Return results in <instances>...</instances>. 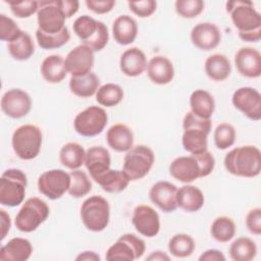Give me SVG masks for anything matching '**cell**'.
Returning a JSON list of instances; mask_svg holds the SVG:
<instances>
[{
  "label": "cell",
  "instance_id": "48",
  "mask_svg": "<svg viewBox=\"0 0 261 261\" xmlns=\"http://www.w3.org/2000/svg\"><path fill=\"white\" fill-rule=\"evenodd\" d=\"M246 226L253 234L259 236L261 233V208L256 207L248 212L246 216Z\"/></svg>",
  "mask_w": 261,
  "mask_h": 261
},
{
  "label": "cell",
  "instance_id": "11",
  "mask_svg": "<svg viewBox=\"0 0 261 261\" xmlns=\"http://www.w3.org/2000/svg\"><path fill=\"white\" fill-rule=\"evenodd\" d=\"M70 175L63 169H51L43 172L38 178L39 192L50 200H57L68 192Z\"/></svg>",
  "mask_w": 261,
  "mask_h": 261
},
{
  "label": "cell",
  "instance_id": "9",
  "mask_svg": "<svg viewBox=\"0 0 261 261\" xmlns=\"http://www.w3.org/2000/svg\"><path fill=\"white\" fill-rule=\"evenodd\" d=\"M108 121L106 111L100 106H90L76 114L73 120L75 132L83 137H95L101 134Z\"/></svg>",
  "mask_w": 261,
  "mask_h": 261
},
{
  "label": "cell",
  "instance_id": "10",
  "mask_svg": "<svg viewBox=\"0 0 261 261\" xmlns=\"http://www.w3.org/2000/svg\"><path fill=\"white\" fill-rule=\"evenodd\" d=\"M146 250L145 242L134 233H124L108 248L106 260L133 261L141 258Z\"/></svg>",
  "mask_w": 261,
  "mask_h": 261
},
{
  "label": "cell",
  "instance_id": "16",
  "mask_svg": "<svg viewBox=\"0 0 261 261\" xmlns=\"http://www.w3.org/2000/svg\"><path fill=\"white\" fill-rule=\"evenodd\" d=\"M64 62L67 73L71 76L85 75L94 66V52L84 44L79 45L68 52Z\"/></svg>",
  "mask_w": 261,
  "mask_h": 261
},
{
  "label": "cell",
  "instance_id": "45",
  "mask_svg": "<svg viewBox=\"0 0 261 261\" xmlns=\"http://www.w3.org/2000/svg\"><path fill=\"white\" fill-rule=\"evenodd\" d=\"M109 40V33L106 24L102 21L99 22V27L96 31V33L92 36L90 40L83 43L84 45L88 46L93 52H98L104 49V47L107 45Z\"/></svg>",
  "mask_w": 261,
  "mask_h": 261
},
{
  "label": "cell",
  "instance_id": "13",
  "mask_svg": "<svg viewBox=\"0 0 261 261\" xmlns=\"http://www.w3.org/2000/svg\"><path fill=\"white\" fill-rule=\"evenodd\" d=\"M233 106L251 120L261 119V95L251 87H242L234 91L231 97Z\"/></svg>",
  "mask_w": 261,
  "mask_h": 261
},
{
  "label": "cell",
  "instance_id": "2",
  "mask_svg": "<svg viewBox=\"0 0 261 261\" xmlns=\"http://www.w3.org/2000/svg\"><path fill=\"white\" fill-rule=\"evenodd\" d=\"M225 169L232 175L255 177L261 171V152L255 146H241L224 157Z\"/></svg>",
  "mask_w": 261,
  "mask_h": 261
},
{
  "label": "cell",
  "instance_id": "19",
  "mask_svg": "<svg viewBox=\"0 0 261 261\" xmlns=\"http://www.w3.org/2000/svg\"><path fill=\"white\" fill-rule=\"evenodd\" d=\"M169 173L173 178L185 184L202 177L199 162L193 154L175 158L169 165Z\"/></svg>",
  "mask_w": 261,
  "mask_h": 261
},
{
  "label": "cell",
  "instance_id": "29",
  "mask_svg": "<svg viewBox=\"0 0 261 261\" xmlns=\"http://www.w3.org/2000/svg\"><path fill=\"white\" fill-rule=\"evenodd\" d=\"M191 112L204 119H209L215 110V101L213 96L202 89L196 90L190 97Z\"/></svg>",
  "mask_w": 261,
  "mask_h": 261
},
{
  "label": "cell",
  "instance_id": "50",
  "mask_svg": "<svg viewBox=\"0 0 261 261\" xmlns=\"http://www.w3.org/2000/svg\"><path fill=\"white\" fill-rule=\"evenodd\" d=\"M85 4L87 7L97 14H105L110 12L115 6L113 0H86Z\"/></svg>",
  "mask_w": 261,
  "mask_h": 261
},
{
  "label": "cell",
  "instance_id": "42",
  "mask_svg": "<svg viewBox=\"0 0 261 261\" xmlns=\"http://www.w3.org/2000/svg\"><path fill=\"white\" fill-rule=\"evenodd\" d=\"M214 144L217 149L225 150L231 147L236 141V129L234 127L226 122L220 123L214 130Z\"/></svg>",
  "mask_w": 261,
  "mask_h": 261
},
{
  "label": "cell",
  "instance_id": "40",
  "mask_svg": "<svg viewBox=\"0 0 261 261\" xmlns=\"http://www.w3.org/2000/svg\"><path fill=\"white\" fill-rule=\"evenodd\" d=\"M70 186L68 194L73 198H82L88 195L92 190V182L87 173L80 169L71 170L70 173Z\"/></svg>",
  "mask_w": 261,
  "mask_h": 261
},
{
  "label": "cell",
  "instance_id": "7",
  "mask_svg": "<svg viewBox=\"0 0 261 261\" xmlns=\"http://www.w3.org/2000/svg\"><path fill=\"white\" fill-rule=\"evenodd\" d=\"M48 204L38 197L29 198L17 212L14 224L19 231L32 232L36 230L49 216Z\"/></svg>",
  "mask_w": 261,
  "mask_h": 261
},
{
  "label": "cell",
  "instance_id": "14",
  "mask_svg": "<svg viewBox=\"0 0 261 261\" xmlns=\"http://www.w3.org/2000/svg\"><path fill=\"white\" fill-rule=\"evenodd\" d=\"M32 108L30 95L20 89H10L1 98V109L11 118H21L29 114Z\"/></svg>",
  "mask_w": 261,
  "mask_h": 261
},
{
  "label": "cell",
  "instance_id": "36",
  "mask_svg": "<svg viewBox=\"0 0 261 261\" xmlns=\"http://www.w3.org/2000/svg\"><path fill=\"white\" fill-rule=\"evenodd\" d=\"M210 233L215 241L227 243L236 234V223L228 216H219L213 220Z\"/></svg>",
  "mask_w": 261,
  "mask_h": 261
},
{
  "label": "cell",
  "instance_id": "44",
  "mask_svg": "<svg viewBox=\"0 0 261 261\" xmlns=\"http://www.w3.org/2000/svg\"><path fill=\"white\" fill-rule=\"evenodd\" d=\"M21 30L17 23L10 17L1 14L0 15V39L5 42H12L21 34Z\"/></svg>",
  "mask_w": 261,
  "mask_h": 261
},
{
  "label": "cell",
  "instance_id": "12",
  "mask_svg": "<svg viewBox=\"0 0 261 261\" xmlns=\"http://www.w3.org/2000/svg\"><path fill=\"white\" fill-rule=\"evenodd\" d=\"M65 15L54 1H39L37 20L39 30L46 34H57L65 28Z\"/></svg>",
  "mask_w": 261,
  "mask_h": 261
},
{
  "label": "cell",
  "instance_id": "31",
  "mask_svg": "<svg viewBox=\"0 0 261 261\" xmlns=\"http://www.w3.org/2000/svg\"><path fill=\"white\" fill-rule=\"evenodd\" d=\"M204 67L207 76L215 82L226 80L231 72V65L228 58L219 53L210 55L206 59Z\"/></svg>",
  "mask_w": 261,
  "mask_h": 261
},
{
  "label": "cell",
  "instance_id": "33",
  "mask_svg": "<svg viewBox=\"0 0 261 261\" xmlns=\"http://www.w3.org/2000/svg\"><path fill=\"white\" fill-rule=\"evenodd\" d=\"M86 151L82 145L74 142L66 143L59 152V160L63 166L74 170L85 164Z\"/></svg>",
  "mask_w": 261,
  "mask_h": 261
},
{
  "label": "cell",
  "instance_id": "46",
  "mask_svg": "<svg viewBox=\"0 0 261 261\" xmlns=\"http://www.w3.org/2000/svg\"><path fill=\"white\" fill-rule=\"evenodd\" d=\"M11 12L18 18H27L39 10V1L25 0L20 2H8Z\"/></svg>",
  "mask_w": 261,
  "mask_h": 261
},
{
  "label": "cell",
  "instance_id": "32",
  "mask_svg": "<svg viewBox=\"0 0 261 261\" xmlns=\"http://www.w3.org/2000/svg\"><path fill=\"white\" fill-rule=\"evenodd\" d=\"M100 80L94 72L81 76H71L69 80L70 92L81 98H89L97 93L100 88Z\"/></svg>",
  "mask_w": 261,
  "mask_h": 261
},
{
  "label": "cell",
  "instance_id": "39",
  "mask_svg": "<svg viewBox=\"0 0 261 261\" xmlns=\"http://www.w3.org/2000/svg\"><path fill=\"white\" fill-rule=\"evenodd\" d=\"M36 39L38 45L42 49L51 50L60 48L65 45L70 39V34L66 27L57 34H46L38 29L36 31Z\"/></svg>",
  "mask_w": 261,
  "mask_h": 261
},
{
  "label": "cell",
  "instance_id": "5",
  "mask_svg": "<svg viewBox=\"0 0 261 261\" xmlns=\"http://www.w3.org/2000/svg\"><path fill=\"white\" fill-rule=\"evenodd\" d=\"M27 184V175L22 170L6 169L0 177V203L7 207L21 204L25 196Z\"/></svg>",
  "mask_w": 261,
  "mask_h": 261
},
{
  "label": "cell",
  "instance_id": "21",
  "mask_svg": "<svg viewBox=\"0 0 261 261\" xmlns=\"http://www.w3.org/2000/svg\"><path fill=\"white\" fill-rule=\"evenodd\" d=\"M147 65L148 62L145 53L137 47L126 49L119 59L120 70L129 77L141 75L147 69Z\"/></svg>",
  "mask_w": 261,
  "mask_h": 261
},
{
  "label": "cell",
  "instance_id": "52",
  "mask_svg": "<svg viewBox=\"0 0 261 261\" xmlns=\"http://www.w3.org/2000/svg\"><path fill=\"white\" fill-rule=\"evenodd\" d=\"M199 260L200 261H224L225 256L219 250L209 249L201 254V256L199 257Z\"/></svg>",
  "mask_w": 261,
  "mask_h": 261
},
{
  "label": "cell",
  "instance_id": "23",
  "mask_svg": "<svg viewBox=\"0 0 261 261\" xmlns=\"http://www.w3.org/2000/svg\"><path fill=\"white\" fill-rule=\"evenodd\" d=\"M111 158L108 150L102 146H93L86 151L85 165L92 179L110 168Z\"/></svg>",
  "mask_w": 261,
  "mask_h": 261
},
{
  "label": "cell",
  "instance_id": "28",
  "mask_svg": "<svg viewBox=\"0 0 261 261\" xmlns=\"http://www.w3.org/2000/svg\"><path fill=\"white\" fill-rule=\"evenodd\" d=\"M41 74L43 79L50 84L61 83L67 74L62 56L57 54L47 56L41 64Z\"/></svg>",
  "mask_w": 261,
  "mask_h": 261
},
{
  "label": "cell",
  "instance_id": "4",
  "mask_svg": "<svg viewBox=\"0 0 261 261\" xmlns=\"http://www.w3.org/2000/svg\"><path fill=\"white\" fill-rule=\"evenodd\" d=\"M42 132L34 124H23L18 126L11 139V144L16 156L22 160L36 158L42 147Z\"/></svg>",
  "mask_w": 261,
  "mask_h": 261
},
{
  "label": "cell",
  "instance_id": "37",
  "mask_svg": "<svg viewBox=\"0 0 261 261\" xmlns=\"http://www.w3.org/2000/svg\"><path fill=\"white\" fill-rule=\"evenodd\" d=\"M124 93L120 86L108 83L101 86L96 93V101L105 107H113L118 105L123 99Z\"/></svg>",
  "mask_w": 261,
  "mask_h": 261
},
{
  "label": "cell",
  "instance_id": "18",
  "mask_svg": "<svg viewBox=\"0 0 261 261\" xmlns=\"http://www.w3.org/2000/svg\"><path fill=\"white\" fill-rule=\"evenodd\" d=\"M221 40V33L218 27L212 22H200L191 32V41L195 47L203 51H210L216 48Z\"/></svg>",
  "mask_w": 261,
  "mask_h": 261
},
{
  "label": "cell",
  "instance_id": "51",
  "mask_svg": "<svg viewBox=\"0 0 261 261\" xmlns=\"http://www.w3.org/2000/svg\"><path fill=\"white\" fill-rule=\"evenodd\" d=\"M56 4L66 18H70L74 15L80 7V2L76 0H56Z\"/></svg>",
  "mask_w": 261,
  "mask_h": 261
},
{
  "label": "cell",
  "instance_id": "54",
  "mask_svg": "<svg viewBox=\"0 0 261 261\" xmlns=\"http://www.w3.org/2000/svg\"><path fill=\"white\" fill-rule=\"evenodd\" d=\"M76 261H99L100 256L94 251H84L75 257Z\"/></svg>",
  "mask_w": 261,
  "mask_h": 261
},
{
  "label": "cell",
  "instance_id": "1",
  "mask_svg": "<svg viewBox=\"0 0 261 261\" xmlns=\"http://www.w3.org/2000/svg\"><path fill=\"white\" fill-rule=\"evenodd\" d=\"M233 25L238 29L239 37L245 42H258L261 39V15L252 2L232 0L226 2Z\"/></svg>",
  "mask_w": 261,
  "mask_h": 261
},
{
  "label": "cell",
  "instance_id": "22",
  "mask_svg": "<svg viewBox=\"0 0 261 261\" xmlns=\"http://www.w3.org/2000/svg\"><path fill=\"white\" fill-rule=\"evenodd\" d=\"M147 74L152 83L156 85H167L174 77L173 64L165 56H154L148 62Z\"/></svg>",
  "mask_w": 261,
  "mask_h": 261
},
{
  "label": "cell",
  "instance_id": "27",
  "mask_svg": "<svg viewBox=\"0 0 261 261\" xmlns=\"http://www.w3.org/2000/svg\"><path fill=\"white\" fill-rule=\"evenodd\" d=\"M177 207L187 212H196L200 210L205 202L202 191L192 185H185L177 189L176 195Z\"/></svg>",
  "mask_w": 261,
  "mask_h": 261
},
{
  "label": "cell",
  "instance_id": "8",
  "mask_svg": "<svg viewBox=\"0 0 261 261\" xmlns=\"http://www.w3.org/2000/svg\"><path fill=\"white\" fill-rule=\"evenodd\" d=\"M155 156L151 148L145 145L133 146L123 158L122 170L129 180L145 177L154 164Z\"/></svg>",
  "mask_w": 261,
  "mask_h": 261
},
{
  "label": "cell",
  "instance_id": "24",
  "mask_svg": "<svg viewBox=\"0 0 261 261\" xmlns=\"http://www.w3.org/2000/svg\"><path fill=\"white\" fill-rule=\"evenodd\" d=\"M33 253L31 242L23 238H13L0 249L2 261H27Z\"/></svg>",
  "mask_w": 261,
  "mask_h": 261
},
{
  "label": "cell",
  "instance_id": "47",
  "mask_svg": "<svg viewBox=\"0 0 261 261\" xmlns=\"http://www.w3.org/2000/svg\"><path fill=\"white\" fill-rule=\"evenodd\" d=\"M129 10L139 17H149L157 8V3L154 0H141L127 2Z\"/></svg>",
  "mask_w": 261,
  "mask_h": 261
},
{
  "label": "cell",
  "instance_id": "53",
  "mask_svg": "<svg viewBox=\"0 0 261 261\" xmlns=\"http://www.w3.org/2000/svg\"><path fill=\"white\" fill-rule=\"evenodd\" d=\"M0 222H1V241H2L5 239V237L7 236L11 227L10 216L3 209H0Z\"/></svg>",
  "mask_w": 261,
  "mask_h": 261
},
{
  "label": "cell",
  "instance_id": "20",
  "mask_svg": "<svg viewBox=\"0 0 261 261\" xmlns=\"http://www.w3.org/2000/svg\"><path fill=\"white\" fill-rule=\"evenodd\" d=\"M234 64L243 76L255 79L261 75V54L255 48L243 47L239 49L234 56Z\"/></svg>",
  "mask_w": 261,
  "mask_h": 261
},
{
  "label": "cell",
  "instance_id": "26",
  "mask_svg": "<svg viewBox=\"0 0 261 261\" xmlns=\"http://www.w3.org/2000/svg\"><path fill=\"white\" fill-rule=\"evenodd\" d=\"M106 141L112 150L116 152H127L133 147L134 135L127 125L116 123L107 130Z\"/></svg>",
  "mask_w": 261,
  "mask_h": 261
},
{
  "label": "cell",
  "instance_id": "38",
  "mask_svg": "<svg viewBox=\"0 0 261 261\" xmlns=\"http://www.w3.org/2000/svg\"><path fill=\"white\" fill-rule=\"evenodd\" d=\"M194 250L195 241L187 233H176L168 242V251L176 258L190 257Z\"/></svg>",
  "mask_w": 261,
  "mask_h": 261
},
{
  "label": "cell",
  "instance_id": "35",
  "mask_svg": "<svg viewBox=\"0 0 261 261\" xmlns=\"http://www.w3.org/2000/svg\"><path fill=\"white\" fill-rule=\"evenodd\" d=\"M228 252L233 261H251L256 257L257 246L253 240L241 237L231 243Z\"/></svg>",
  "mask_w": 261,
  "mask_h": 261
},
{
  "label": "cell",
  "instance_id": "34",
  "mask_svg": "<svg viewBox=\"0 0 261 261\" xmlns=\"http://www.w3.org/2000/svg\"><path fill=\"white\" fill-rule=\"evenodd\" d=\"M7 49L12 58L19 61L28 60L35 52V44L27 32H21L18 38L8 43Z\"/></svg>",
  "mask_w": 261,
  "mask_h": 261
},
{
  "label": "cell",
  "instance_id": "25",
  "mask_svg": "<svg viewBox=\"0 0 261 261\" xmlns=\"http://www.w3.org/2000/svg\"><path fill=\"white\" fill-rule=\"evenodd\" d=\"M112 35L115 42L119 45L132 44L138 35L137 21L129 15H119L113 21Z\"/></svg>",
  "mask_w": 261,
  "mask_h": 261
},
{
  "label": "cell",
  "instance_id": "3",
  "mask_svg": "<svg viewBox=\"0 0 261 261\" xmlns=\"http://www.w3.org/2000/svg\"><path fill=\"white\" fill-rule=\"evenodd\" d=\"M184 134L181 144L191 154H199L207 151L208 135L211 130V119H204L194 115L191 111L186 113L182 120Z\"/></svg>",
  "mask_w": 261,
  "mask_h": 261
},
{
  "label": "cell",
  "instance_id": "17",
  "mask_svg": "<svg viewBox=\"0 0 261 261\" xmlns=\"http://www.w3.org/2000/svg\"><path fill=\"white\" fill-rule=\"evenodd\" d=\"M177 188L166 180L157 181L149 191V198L163 212H172L177 208Z\"/></svg>",
  "mask_w": 261,
  "mask_h": 261
},
{
  "label": "cell",
  "instance_id": "55",
  "mask_svg": "<svg viewBox=\"0 0 261 261\" xmlns=\"http://www.w3.org/2000/svg\"><path fill=\"white\" fill-rule=\"evenodd\" d=\"M147 260H150V261H168V260H170V257L165 252L154 251L147 257Z\"/></svg>",
  "mask_w": 261,
  "mask_h": 261
},
{
  "label": "cell",
  "instance_id": "15",
  "mask_svg": "<svg viewBox=\"0 0 261 261\" xmlns=\"http://www.w3.org/2000/svg\"><path fill=\"white\" fill-rule=\"evenodd\" d=\"M136 230L147 238H153L160 230V218L158 213L151 206L138 205L135 207L132 217Z\"/></svg>",
  "mask_w": 261,
  "mask_h": 261
},
{
  "label": "cell",
  "instance_id": "41",
  "mask_svg": "<svg viewBox=\"0 0 261 261\" xmlns=\"http://www.w3.org/2000/svg\"><path fill=\"white\" fill-rule=\"evenodd\" d=\"M99 20L94 19L89 15L79 16L72 24V29L74 34L80 38L83 43L87 42L92 38V36L96 33L99 27Z\"/></svg>",
  "mask_w": 261,
  "mask_h": 261
},
{
  "label": "cell",
  "instance_id": "30",
  "mask_svg": "<svg viewBox=\"0 0 261 261\" xmlns=\"http://www.w3.org/2000/svg\"><path fill=\"white\" fill-rule=\"evenodd\" d=\"M107 193H120L126 189L129 178L123 170L108 169L94 179Z\"/></svg>",
  "mask_w": 261,
  "mask_h": 261
},
{
  "label": "cell",
  "instance_id": "49",
  "mask_svg": "<svg viewBox=\"0 0 261 261\" xmlns=\"http://www.w3.org/2000/svg\"><path fill=\"white\" fill-rule=\"evenodd\" d=\"M196 156L200 168H201V175L202 177H205L207 175H209L215 166V159L213 157V155L207 150L205 152L199 153V154H193Z\"/></svg>",
  "mask_w": 261,
  "mask_h": 261
},
{
  "label": "cell",
  "instance_id": "6",
  "mask_svg": "<svg viewBox=\"0 0 261 261\" xmlns=\"http://www.w3.org/2000/svg\"><path fill=\"white\" fill-rule=\"evenodd\" d=\"M110 218V207L107 200L94 195L86 199L81 207V219L87 229L94 232L104 230Z\"/></svg>",
  "mask_w": 261,
  "mask_h": 261
},
{
  "label": "cell",
  "instance_id": "43",
  "mask_svg": "<svg viewBox=\"0 0 261 261\" xmlns=\"http://www.w3.org/2000/svg\"><path fill=\"white\" fill-rule=\"evenodd\" d=\"M176 13L184 18H194L202 13L205 3L202 0H177L174 3Z\"/></svg>",
  "mask_w": 261,
  "mask_h": 261
}]
</instances>
